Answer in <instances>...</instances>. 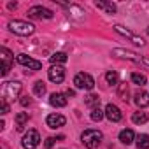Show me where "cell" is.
<instances>
[{
  "label": "cell",
  "mask_w": 149,
  "mask_h": 149,
  "mask_svg": "<svg viewBox=\"0 0 149 149\" xmlns=\"http://www.w3.org/2000/svg\"><path fill=\"white\" fill-rule=\"evenodd\" d=\"M102 140H104V135H102L100 130L88 128V130H84L83 135H81V142H83L88 149H95V147H98V146L102 144Z\"/></svg>",
  "instance_id": "obj_1"
},
{
  "label": "cell",
  "mask_w": 149,
  "mask_h": 149,
  "mask_svg": "<svg viewBox=\"0 0 149 149\" xmlns=\"http://www.w3.org/2000/svg\"><path fill=\"white\" fill-rule=\"evenodd\" d=\"M112 56L121 58V60H130V61H133V63H137V65H147V67H149V60H147L146 56H140V54H137V53H133V51H128V49H123V47L112 49Z\"/></svg>",
  "instance_id": "obj_2"
},
{
  "label": "cell",
  "mask_w": 149,
  "mask_h": 149,
  "mask_svg": "<svg viewBox=\"0 0 149 149\" xmlns=\"http://www.w3.org/2000/svg\"><path fill=\"white\" fill-rule=\"evenodd\" d=\"M7 26H9V30H11L13 33H16V35H23V37L32 35V33L35 32V26H33L32 23H28V21H19V19L9 21Z\"/></svg>",
  "instance_id": "obj_3"
},
{
  "label": "cell",
  "mask_w": 149,
  "mask_h": 149,
  "mask_svg": "<svg viewBox=\"0 0 149 149\" xmlns=\"http://www.w3.org/2000/svg\"><path fill=\"white\" fill-rule=\"evenodd\" d=\"M119 35H123V37H126L130 42H133L135 46H146V40L140 37V35H137L135 32H132L130 28H126V26H123V25H114L112 26Z\"/></svg>",
  "instance_id": "obj_4"
},
{
  "label": "cell",
  "mask_w": 149,
  "mask_h": 149,
  "mask_svg": "<svg viewBox=\"0 0 149 149\" xmlns=\"http://www.w3.org/2000/svg\"><path fill=\"white\" fill-rule=\"evenodd\" d=\"M21 83L19 81H9L4 84V93H2V98L6 100H13V98H18L19 93H21Z\"/></svg>",
  "instance_id": "obj_5"
},
{
  "label": "cell",
  "mask_w": 149,
  "mask_h": 149,
  "mask_svg": "<svg viewBox=\"0 0 149 149\" xmlns=\"http://www.w3.org/2000/svg\"><path fill=\"white\" fill-rule=\"evenodd\" d=\"M74 84L79 90H93L95 88V79L86 72H79L76 77H74Z\"/></svg>",
  "instance_id": "obj_6"
},
{
  "label": "cell",
  "mask_w": 149,
  "mask_h": 149,
  "mask_svg": "<svg viewBox=\"0 0 149 149\" xmlns=\"http://www.w3.org/2000/svg\"><path fill=\"white\" fill-rule=\"evenodd\" d=\"M39 144H40V135H39L37 130H28V132L25 133L23 140H21V146H23L25 149H35Z\"/></svg>",
  "instance_id": "obj_7"
},
{
  "label": "cell",
  "mask_w": 149,
  "mask_h": 149,
  "mask_svg": "<svg viewBox=\"0 0 149 149\" xmlns=\"http://www.w3.org/2000/svg\"><path fill=\"white\" fill-rule=\"evenodd\" d=\"M28 18H32V19H51L53 11L42 7V6H33L28 9Z\"/></svg>",
  "instance_id": "obj_8"
},
{
  "label": "cell",
  "mask_w": 149,
  "mask_h": 149,
  "mask_svg": "<svg viewBox=\"0 0 149 149\" xmlns=\"http://www.w3.org/2000/svg\"><path fill=\"white\" fill-rule=\"evenodd\" d=\"M18 63H19V65H23V67H26V68H30V70H33V72L42 68V61L33 60L32 56H28V54H25V53L18 54Z\"/></svg>",
  "instance_id": "obj_9"
},
{
  "label": "cell",
  "mask_w": 149,
  "mask_h": 149,
  "mask_svg": "<svg viewBox=\"0 0 149 149\" xmlns=\"http://www.w3.org/2000/svg\"><path fill=\"white\" fill-rule=\"evenodd\" d=\"M47 77H49V81L54 83V84L63 83V79H65V68L60 67V65H51V68L47 70Z\"/></svg>",
  "instance_id": "obj_10"
},
{
  "label": "cell",
  "mask_w": 149,
  "mask_h": 149,
  "mask_svg": "<svg viewBox=\"0 0 149 149\" xmlns=\"http://www.w3.org/2000/svg\"><path fill=\"white\" fill-rule=\"evenodd\" d=\"M0 54H2V76H7L11 67H13V53L7 47H2Z\"/></svg>",
  "instance_id": "obj_11"
},
{
  "label": "cell",
  "mask_w": 149,
  "mask_h": 149,
  "mask_svg": "<svg viewBox=\"0 0 149 149\" xmlns=\"http://www.w3.org/2000/svg\"><path fill=\"white\" fill-rule=\"evenodd\" d=\"M105 118H107L109 121H112V123L121 121V118H123L121 109H119L118 105H114V104H107V107H105Z\"/></svg>",
  "instance_id": "obj_12"
},
{
  "label": "cell",
  "mask_w": 149,
  "mask_h": 149,
  "mask_svg": "<svg viewBox=\"0 0 149 149\" xmlns=\"http://www.w3.org/2000/svg\"><path fill=\"white\" fill-rule=\"evenodd\" d=\"M46 123H47V126H49V128L56 130V128L65 126L67 119H65V116H61V114H49V116L46 118Z\"/></svg>",
  "instance_id": "obj_13"
},
{
  "label": "cell",
  "mask_w": 149,
  "mask_h": 149,
  "mask_svg": "<svg viewBox=\"0 0 149 149\" xmlns=\"http://www.w3.org/2000/svg\"><path fill=\"white\" fill-rule=\"evenodd\" d=\"M49 104L53 107H65L67 105V97L65 93H51L49 95Z\"/></svg>",
  "instance_id": "obj_14"
},
{
  "label": "cell",
  "mask_w": 149,
  "mask_h": 149,
  "mask_svg": "<svg viewBox=\"0 0 149 149\" xmlns=\"http://www.w3.org/2000/svg\"><path fill=\"white\" fill-rule=\"evenodd\" d=\"M135 104L139 107H149V93L144 90H139L135 93Z\"/></svg>",
  "instance_id": "obj_15"
},
{
  "label": "cell",
  "mask_w": 149,
  "mask_h": 149,
  "mask_svg": "<svg viewBox=\"0 0 149 149\" xmlns=\"http://www.w3.org/2000/svg\"><path fill=\"white\" fill-rule=\"evenodd\" d=\"M133 139H135V133H133V130H130V128H125V130H121V132H119V140H121L125 146H130V144L133 142Z\"/></svg>",
  "instance_id": "obj_16"
},
{
  "label": "cell",
  "mask_w": 149,
  "mask_h": 149,
  "mask_svg": "<svg viewBox=\"0 0 149 149\" xmlns=\"http://www.w3.org/2000/svg\"><path fill=\"white\" fill-rule=\"evenodd\" d=\"M95 7H97V9L105 11L107 14H114V13H116V6H114L112 2H104V0H97V2H95Z\"/></svg>",
  "instance_id": "obj_17"
},
{
  "label": "cell",
  "mask_w": 149,
  "mask_h": 149,
  "mask_svg": "<svg viewBox=\"0 0 149 149\" xmlns=\"http://www.w3.org/2000/svg\"><path fill=\"white\" fill-rule=\"evenodd\" d=\"M118 95L123 102H128V97H130V90H128V84L126 83H119L118 84Z\"/></svg>",
  "instance_id": "obj_18"
},
{
  "label": "cell",
  "mask_w": 149,
  "mask_h": 149,
  "mask_svg": "<svg viewBox=\"0 0 149 149\" xmlns=\"http://www.w3.org/2000/svg\"><path fill=\"white\" fill-rule=\"evenodd\" d=\"M49 60H51V63H53V65L65 63V61H67V54H65V53H61V51H58V53H53V54L49 56Z\"/></svg>",
  "instance_id": "obj_19"
},
{
  "label": "cell",
  "mask_w": 149,
  "mask_h": 149,
  "mask_svg": "<svg viewBox=\"0 0 149 149\" xmlns=\"http://www.w3.org/2000/svg\"><path fill=\"white\" fill-rule=\"evenodd\" d=\"M137 147H139V149H149V135L140 133V135L137 137Z\"/></svg>",
  "instance_id": "obj_20"
},
{
  "label": "cell",
  "mask_w": 149,
  "mask_h": 149,
  "mask_svg": "<svg viewBox=\"0 0 149 149\" xmlns=\"http://www.w3.org/2000/svg\"><path fill=\"white\" fill-rule=\"evenodd\" d=\"M132 121L135 123V125H144V123H147V114L146 112H133V116H132Z\"/></svg>",
  "instance_id": "obj_21"
},
{
  "label": "cell",
  "mask_w": 149,
  "mask_h": 149,
  "mask_svg": "<svg viewBox=\"0 0 149 149\" xmlns=\"http://www.w3.org/2000/svg\"><path fill=\"white\" fill-rule=\"evenodd\" d=\"M146 81H147V79H146L144 74H139V72H133V74H132V83H133V84H139V86L142 88V86L146 84Z\"/></svg>",
  "instance_id": "obj_22"
},
{
  "label": "cell",
  "mask_w": 149,
  "mask_h": 149,
  "mask_svg": "<svg viewBox=\"0 0 149 149\" xmlns=\"http://www.w3.org/2000/svg\"><path fill=\"white\" fill-rule=\"evenodd\" d=\"M84 102H86V105H90V107H98V104H100V98H98V95H95V93H90L86 98H84Z\"/></svg>",
  "instance_id": "obj_23"
},
{
  "label": "cell",
  "mask_w": 149,
  "mask_h": 149,
  "mask_svg": "<svg viewBox=\"0 0 149 149\" xmlns=\"http://www.w3.org/2000/svg\"><path fill=\"white\" fill-rule=\"evenodd\" d=\"M26 121H28V112H19V114L16 116V125H18V130H19V132L23 130V126H25Z\"/></svg>",
  "instance_id": "obj_24"
},
{
  "label": "cell",
  "mask_w": 149,
  "mask_h": 149,
  "mask_svg": "<svg viewBox=\"0 0 149 149\" xmlns=\"http://www.w3.org/2000/svg\"><path fill=\"white\" fill-rule=\"evenodd\" d=\"M105 116V111H102L100 107H95V109H91V114H90V118L93 119V121H102V118Z\"/></svg>",
  "instance_id": "obj_25"
},
{
  "label": "cell",
  "mask_w": 149,
  "mask_h": 149,
  "mask_svg": "<svg viewBox=\"0 0 149 149\" xmlns=\"http://www.w3.org/2000/svg\"><path fill=\"white\" fill-rule=\"evenodd\" d=\"M105 81H107L109 84H112V86H114V84H119V83H118V81H119L118 74H116V72H112V70H109V72L105 74Z\"/></svg>",
  "instance_id": "obj_26"
},
{
  "label": "cell",
  "mask_w": 149,
  "mask_h": 149,
  "mask_svg": "<svg viewBox=\"0 0 149 149\" xmlns=\"http://www.w3.org/2000/svg\"><path fill=\"white\" fill-rule=\"evenodd\" d=\"M33 93H35L37 97H42V95L46 93V84H44L42 81H37V83L33 84Z\"/></svg>",
  "instance_id": "obj_27"
},
{
  "label": "cell",
  "mask_w": 149,
  "mask_h": 149,
  "mask_svg": "<svg viewBox=\"0 0 149 149\" xmlns=\"http://www.w3.org/2000/svg\"><path fill=\"white\" fill-rule=\"evenodd\" d=\"M61 139H63V137H58V139H54V137H47V139H46V144H44L46 149H51V147L54 146V142H56V140H61Z\"/></svg>",
  "instance_id": "obj_28"
},
{
  "label": "cell",
  "mask_w": 149,
  "mask_h": 149,
  "mask_svg": "<svg viewBox=\"0 0 149 149\" xmlns=\"http://www.w3.org/2000/svg\"><path fill=\"white\" fill-rule=\"evenodd\" d=\"M0 104H2V114H7V112H9V104H7V100L2 98V100H0Z\"/></svg>",
  "instance_id": "obj_29"
},
{
  "label": "cell",
  "mask_w": 149,
  "mask_h": 149,
  "mask_svg": "<svg viewBox=\"0 0 149 149\" xmlns=\"http://www.w3.org/2000/svg\"><path fill=\"white\" fill-rule=\"evenodd\" d=\"M19 104H21L23 107H26V105H30V104H32V100H30V97H21Z\"/></svg>",
  "instance_id": "obj_30"
},
{
  "label": "cell",
  "mask_w": 149,
  "mask_h": 149,
  "mask_svg": "<svg viewBox=\"0 0 149 149\" xmlns=\"http://www.w3.org/2000/svg\"><path fill=\"white\" fill-rule=\"evenodd\" d=\"M74 95H76V93H74V90H67L65 91V97H74Z\"/></svg>",
  "instance_id": "obj_31"
},
{
  "label": "cell",
  "mask_w": 149,
  "mask_h": 149,
  "mask_svg": "<svg viewBox=\"0 0 149 149\" xmlns=\"http://www.w3.org/2000/svg\"><path fill=\"white\" fill-rule=\"evenodd\" d=\"M9 9H16V2H11L9 4Z\"/></svg>",
  "instance_id": "obj_32"
}]
</instances>
